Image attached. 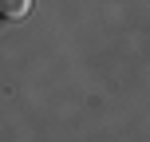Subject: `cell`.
<instances>
[{"label":"cell","instance_id":"6da1fadb","mask_svg":"<svg viewBox=\"0 0 150 142\" xmlns=\"http://www.w3.org/2000/svg\"><path fill=\"white\" fill-rule=\"evenodd\" d=\"M32 8V0H0V16L4 20H24Z\"/></svg>","mask_w":150,"mask_h":142}]
</instances>
